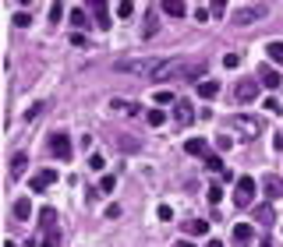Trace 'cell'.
<instances>
[{"mask_svg":"<svg viewBox=\"0 0 283 247\" xmlns=\"http://www.w3.org/2000/svg\"><path fill=\"white\" fill-rule=\"evenodd\" d=\"M159 64L163 60H156V57H124V60H117L113 64V71H120V74H156L159 71Z\"/></svg>","mask_w":283,"mask_h":247,"instance_id":"6da1fadb","label":"cell"},{"mask_svg":"<svg viewBox=\"0 0 283 247\" xmlns=\"http://www.w3.org/2000/svg\"><path fill=\"white\" fill-rule=\"evenodd\" d=\"M255 201V180L252 177H237V187H234V205L237 209H248Z\"/></svg>","mask_w":283,"mask_h":247,"instance_id":"7a4b0ae2","label":"cell"},{"mask_svg":"<svg viewBox=\"0 0 283 247\" xmlns=\"http://www.w3.org/2000/svg\"><path fill=\"white\" fill-rule=\"evenodd\" d=\"M259 89H262L259 78H241L237 89H234V96H237L241 103H255V99H259Z\"/></svg>","mask_w":283,"mask_h":247,"instance_id":"3957f363","label":"cell"},{"mask_svg":"<svg viewBox=\"0 0 283 247\" xmlns=\"http://www.w3.org/2000/svg\"><path fill=\"white\" fill-rule=\"evenodd\" d=\"M50 152H53L57 159H64V162H67V159H71V138H67L64 131H57V134L50 138Z\"/></svg>","mask_w":283,"mask_h":247,"instance_id":"277c9868","label":"cell"},{"mask_svg":"<svg viewBox=\"0 0 283 247\" xmlns=\"http://www.w3.org/2000/svg\"><path fill=\"white\" fill-rule=\"evenodd\" d=\"M53 184H57V170H39V173L28 177V187H32V191H46V187H53Z\"/></svg>","mask_w":283,"mask_h":247,"instance_id":"5b68a950","label":"cell"},{"mask_svg":"<svg viewBox=\"0 0 283 247\" xmlns=\"http://www.w3.org/2000/svg\"><path fill=\"white\" fill-rule=\"evenodd\" d=\"M262 14H266L262 4H255V7H241V11L234 14V25H252V21H259Z\"/></svg>","mask_w":283,"mask_h":247,"instance_id":"8992f818","label":"cell"},{"mask_svg":"<svg viewBox=\"0 0 283 247\" xmlns=\"http://www.w3.org/2000/svg\"><path fill=\"white\" fill-rule=\"evenodd\" d=\"M174 120L181 124V127H188V124L195 120V106H191V103H181V99H177V106H174Z\"/></svg>","mask_w":283,"mask_h":247,"instance_id":"52a82bcc","label":"cell"},{"mask_svg":"<svg viewBox=\"0 0 283 247\" xmlns=\"http://www.w3.org/2000/svg\"><path fill=\"white\" fill-rule=\"evenodd\" d=\"M202 74H206V64H202V60H188L181 78H188V81H195V85H198V78H202ZM202 81H206V78H202Z\"/></svg>","mask_w":283,"mask_h":247,"instance_id":"ba28073f","label":"cell"},{"mask_svg":"<svg viewBox=\"0 0 283 247\" xmlns=\"http://www.w3.org/2000/svg\"><path fill=\"white\" fill-rule=\"evenodd\" d=\"M259 81H262L266 89H280V81H283V78L276 74V67H269V64H266V67H259Z\"/></svg>","mask_w":283,"mask_h":247,"instance_id":"9c48e42d","label":"cell"},{"mask_svg":"<svg viewBox=\"0 0 283 247\" xmlns=\"http://www.w3.org/2000/svg\"><path fill=\"white\" fill-rule=\"evenodd\" d=\"M184 152H188V155H213L206 138H188V141H184Z\"/></svg>","mask_w":283,"mask_h":247,"instance_id":"30bf717a","label":"cell"},{"mask_svg":"<svg viewBox=\"0 0 283 247\" xmlns=\"http://www.w3.org/2000/svg\"><path fill=\"white\" fill-rule=\"evenodd\" d=\"M184 233L188 237H206L209 233V219H184Z\"/></svg>","mask_w":283,"mask_h":247,"instance_id":"8fae6325","label":"cell"},{"mask_svg":"<svg viewBox=\"0 0 283 247\" xmlns=\"http://www.w3.org/2000/svg\"><path fill=\"white\" fill-rule=\"evenodd\" d=\"M262 194H266V198H280V194H283V180L269 173V177L262 180Z\"/></svg>","mask_w":283,"mask_h":247,"instance_id":"7c38bea8","label":"cell"},{"mask_svg":"<svg viewBox=\"0 0 283 247\" xmlns=\"http://www.w3.org/2000/svg\"><path fill=\"white\" fill-rule=\"evenodd\" d=\"M255 223H259V226H273V223H276L273 205H255Z\"/></svg>","mask_w":283,"mask_h":247,"instance_id":"4fadbf2b","label":"cell"},{"mask_svg":"<svg viewBox=\"0 0 283 247\" xmlns=\"http://www.w3.org/2000/svg\"><path fill=\"white\" fill-rule=\"evenodd\" d=\"M156 32H159V14L149 11V14H145V25H142V39H152Z\"/></svg>","mask_w":283,"mask_h":247,"instance_id":"5bb4252c","label":"cell"},{"mask_svg":"<svg viewBox=\"0 0 283 247\" xmlns=\"http://www.w3.org/2000/svg\"><path fill=\"white\" fill-rule=\"evenodd\" d=\"M198 96H202V99H213V96H220V81H213V78L198 81Z\"/></svg>","mask_w":283,"mask_h":247,"instance_id":"9a60e30c","label":"cell"},{"mask_svg":"<svg viewBox=\"0 0 283 247\" xmlns=\"http://www.w3.org/2000/svg\"><path fill=\"white\" fill-rule=\"evenodd\" d=\"M28 216H32V205H28V198H18V201H14V219L28 223Z\"/></svg>","mask_w":283,"mask_h":247,"instance_id":"2e32d148","label":"cell"},{"mask_svg":"<svg viewBox=\"0 0 283 247\" xmlns=\"http://www.w3.org/2000/svg\"><path fill=\"white\" fill-rule=\"evenodd\" d=\"M25 162H28L25 152H14V155H11V177H21V173H25Z\"/></svg>","mask_w":283,"mask_h":247,"instance_id":"e0dca14e","label":"cell"},{"mask_svg":"<svg viewBox=\"0 0 283 247\" xmlns=\"http://www.w3.org/2000/svg\"><path fill=\"white\" fill-rule=\"evenodd\" d=\"M89 7H92V14H96L99 28H110V18H106V4H103V0H96V4H89Z\"/></svg>","mask_w":283,"mask_h":247,"instance_id":"ac0fdd59","label":"cell"},{"mask_svg":"<svg viewBox=\"0 0 283 247\" xmlns=\"http://www.w3.org/2000/svg\"><path fill=\"white\" fill-rule=\"evenodd\" d=\"M266 53H269V60H273V64H283V43H280V39L266 43Z\"/></svg>","mask_w":283,"mask_h":247,"instance_id":"d6986e66","label":"cell"},{"mask_svg":"<svg viewBox=\"0 0 283 247\" xmlns=\"http://www.w3.org/2000/svg\"><path fill=\"white\" fill-rule=\"evenodd\" d=\"M252 237H255V230H252L248 223H237V226H234V240H241V244H248Z\"/></svg>","mask_w":283,"mask_h":247,"instance_id":"ffe728a7","label":"cell"},{"mask_svg":"<svg viewBox=\"0 0 283 247\" xmlns=\"http://www.w3.org/2000/svg\"><path fill=\"white\" fill-rule=\"evenodd\" d=\"M145 124H149V127H163V124H167V113H163V110H149V113H145Z\"/></svg>","mask_w":283,"mask_h":247,"instance_id":"44dd1931","label":"cell"},{"mask_svg":"<svg viewBox=\"0 0 283 247\" xmlns=\"http://www.w3.org/2000/svg\"><path fill=\"white\" fill-rule=\"evenodd\" d=\"M234 124H241V127H248V134H259V131H262V120H255V117H237Z\"/></svg>","mask_w":283,"mask_h":247,"instance_id":"7402d4cb","label":"cell"},{"mask_svg":"<svg viewBox=\"0 0 283 247\" xmlns=\"http://www.w3.org/2000/svg\"><path fill=\"white\" fill-rule=\"evenodd\" d=\"M159 11H163V14H170V18H181V14H184V4H181V0H167V4L159 7Z\"/></svg>","mask_w":283,"mask_h":247,"instance_id":"603a6c76","label":"cell"},{"mask_svg":"<svg viewBox=\"0 0 283 247\" xmlns=\"http://www.w3.org/2000/svg\"><path fill=\"white\" fill-rule=\"evenodd\" d=\"M117 145L124 148V152H138V148H142V145H138L135 138H128V134H117Z\"/></svg>","mask_w":283,"mask_h":247,"instance_id":"cb8c5ba5","label":"cell"},{"mask_svg":"<svg viewBox=\"0 0 283 247\" xmlns=\"http://www.w3.org/2000/svg\"><path fill=\"white\" fill-rule=\"evenodd\" d=\"M206 166H209L213 173H227V166H223V159H220V155H206Z\"/></svg>","mask_w":283,"mask_h":247,"instance_id":"d4e9b609","label":"cell"},{"mask_svg":"<svg viewBox=\"0 0 283 247\" xmlns=\"http://www.w3.org/2000/svg\"><path fill=\"white\" fill-rule=\"evenodd\" d=\"M152 103H159V106H177L174 92H156V96H152Z\"/></svg>","mask_w":283,"mask_h":247,"instance_id":"484cf974","label":"cell"},{"mask_svg":"<svg viewBox=\"0 0 283 247\" xmlns=\"http://www.w3.org/2000/svg\"><path fill=\"white\" fill-rule=\"evenodd\" d=\"M53 209H43V212H39V226H43V230H53Z\"/></svg>","mask_w":283,"mask_h":247,"instance_id":"4316f807","label":"cell"},{"mask_svg":"<svg viewBox=\"0 0 283 247\" xmlns=\"http://www.w3.org/2000/svg\"><path fill=\"white\" fill-rule=\"evenodd\" d=\"M206 198H209V205H220V201H223V187H209Z\"/></svg>","mask_w":283,"mask_h":247,"instance_id":"83f0119b","label":"cell"},{"mask_svg":"<svg viewBox=\"0 0 283 247\" xmlns=\"http://www.w3.org/2000/svg\"><path fill=\"white\" fill-rule=\"evenodd\" d=\"M57 244H60V230L53 226V230H46V244L43 247H57Z\"/></svg>","mask_w":283,"mask_h":247,"instance_id":"f1b7e54d","label":"cell"},{"mask_svg":"<svg viewBox=\"0 0 283 247\" xmlns=\"http://www.w3.org/2000/svg\"><path fill=\"white\" fill-rule=\"evenodd\" d=\"M117 14H120V18H131V14H135V4H131V0H124V4H117Z\"/></svg>","mask_w":283,"mask_h":247,"instance_id":"f546056e","label":"cell"},{"mask_svg":"<svg viewBox=\"0 0 283 247\" xmlns=\"http://www.w3.org/2000/svg\"><path fill=\"white\" fill-rule=\"evenodd\" d=\"M216 148H220V152H230V148H234V138L220 134V138H216Z\"/></svg>","mask_w":283,"mask_h":247,"instance_id":"4dcf8cb0","label":"cell"},{"mask_svg":"<svg viewBox=\"0 0 283 247\" xmlns=\"http://www.w3.org/2000/svg\"><path fill=\"white\" fill-rule=\"evenodd\" d=\"M113 187H117L113 177H103V180H99V191H103V194H113Z\"/></svg>","mask_w":283,"mask_h":247,"instance_id":"1f68e13d","label":"cell"},{"mask_svg":"<svg viewBox=\"0 0 283 247\" xmlns=\"http://www.w3.org/2000/svg\"><path fill=\"white\" fill-rule=\"evenodd\" d=\"M71 21H74L78 28H82V25H85L89 18H85V11H82V7H74V11H71Z\"/></svg>","mask_w":283,"mask_h":247,"instance_id":"d6a6232c","label":"cell"},{"mask_svg":"<svg viewBox=\"0 0 283 247\" xmlns=\"http://www.w3.org/2000/svg\"><path fill=\"white\" fill-rule=\"evenodd\" d=\"M39 113H43V103H35V106H28V110H25V120H35Z\"/></svg>","mask_w":283,"mask_h":247,"instance_id":"836d02e7","label":"cell"},{"mask_svg":"<svg viewBox=\"0 0 283 247\" xmlns=\"http://www.w3.org/2000/svg\"><path fill=\"white\" fill-rule=\"evenodd\" d=\"M71 46H82V50H85V46H89V39H85L82 32H74V35H71Z\"/></svg>","mask_w":283,"mask_h":247,"instance_id":"e575fe53","label":"cell"},{"mask_svg":"<svg viewBox=\"0 0 283 247\" xmlns=\"http://www.w3.org/2000/svg\"><path fill=\"white\" fill-rule=\"evenodd\" d=\"M159 219H163V223L174 219V209H170V205H159Z\"/></svg>","mask_w":283,"mask_h":247,"instance_id":"d590c367","label":"cell"},{"mask_svg":"<svg viewBox=\"0 0 283 247\" xmlns=\"http://www.w3.org/2000/svg\"><path fill=\"white\" fill-rule=\"evenodd\" d=\"M103 162H106V159H103L99 152H96V155H89V166H92V170H103Z\"/></svg>","mask_w":283,"mask_h":247,"instance_id":"8d00e7d4","label":"cell"},{"mask_svg":"<svg viewBox=\"0 0 283 247\" xmlns=\"http://www.w3.org/2000/svg\"><path fill=\"white\" fill-rule=\"evenodd\" d=\"M50 18L60 21V18H64V4H53V7H50Z\"/></svg>","mask_w":283,"mask_h":247,"instance_id":"74e56055","label":"cell"},{"mask_svg":"<svg viewBox=\"0 0 283 247\" xmlns=\"http://www.w3.org/2000/svg\"><path fill=\"white\" fill-rule=\"evenodd\" d=\"M237 64H241L237 53H227V57H223V67H237Z\"/></svg>","mask_w":283,"mask_h":247,"instance_id":"f35d334b","label":"cell"},{"mask_svg":"<svg viewBox=\"0 0 283 247\" xmlns=\"http://www.w3.org/2000/svg\"><path fill=\"white\" fill-rule=\"evenodd\" d=\"M209 14H213L209 7H195V18H198V21H209Z\"/></svg>","mask_w":283,"mask_h":247,"instance_id":"ab89813d","label":"cell"},{"mask_svg":"<svg viewBox=\"0 0 283 247\" xmlns=\"http://www.w3.org/2000/svg\"><path fill=\"white\" fill-rule=\"evenodd\" d=\"M28 21H32V18H28V14H25V11H21V14H14V25H18V28H25V25H28Z\"/></svg>","mask_w":283,"mask_h":247,"instance_id":"60d3db41","label":"cell"},{"mask_svg":"<svg viewBox=\"0 0 283 247\" xmlns=\"http://www.w3.org/2000/svg\"><path fill=\"white\" fill-rule=\"evenodd\" d=\"M209 11H213V14H216V18H220V14H223V11H227V4H220V0H216V4H209Z\"/></svg>","mask_w":283,"mask_h":247,"instance_id":"b9f144b4","label":"cell"},{"mask_svg":"<svg viewBox=\"0 0 283 247\" xmlns=\"http://www.w3.org/2000/svg\"><path fill=\"white\" fill-rule=\"evenodd\" d=\"M206 247H223V240H209V244H206Z\"/></svg>","mask_w":283,"mask_h":247,"instance_id":"7bdbcfd3","label":"cell"},{"mask_svg":"<svg viewBox=\"0 0 283 247\" xmlns=\"http://www.w3.org/2000/svg\"><path fill=\"white\" fill-rule=\"evenodd\" d=\"M174 247H198V244H188V240H181V244H174Z\"/></svg>","mask_w":283,"mask_h":247,"instance_id":"ee69618b","label":"cell"},{"mask_svg":"<svg viewBox=\"0 0 283 247\" xmlns=\"http://www.w3.org/2000/svg\"><path fill=\"white\" fill-rule=\"evenodd\" d=\"M4 247H18V244H14V240H7V244H4Z\"/></svg>","mask_w":283,"mask_h":247,"instance_id":"f6af8a7d","label":"cell"},{"mask_svg":"<svg viewBox=\"0 0 283 247\" xmlns=\"http://www.w3.org/2000/svg\"><path fill=\"white\" fill-rule=\"evenodd\" d=\"M259 247H273V244H259Z\"/></svg>","mask_w":283,"mask_h":247,"instance_id":"bcb514c9","label":"cell"}]
</instances>
